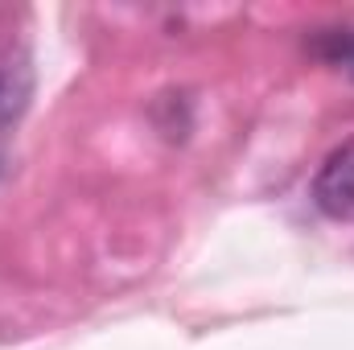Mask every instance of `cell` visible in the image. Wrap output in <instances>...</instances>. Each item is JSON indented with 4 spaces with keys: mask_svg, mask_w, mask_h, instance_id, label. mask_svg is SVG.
<instances>
[{
    "mask_svg": "<svg viewBox=\"0 0 354 350\" xmlns=\"http://www.w3.org/2000/svg\"><path fill=\"white\" fill-rule=\"evenodd\" d=\"M33 95V66H29V50L21 37H12L8 29H0V132H8Z\"/></svg>",
    "mask_w": 354,
    "mask_h": 350,
    "instance_id": "obj_1",
    "label": "cell"
},
{
    "mask_svg": "<svg viewBox=\"0 0 354 350\" xmlns=\"http://www.w3.org/2000/svg\"><path fill=\"white\" fill-rule=\"evenodd\" d=\"M309 50L317 62H326L330 71L346 75L354 83V25H334V29H317L309 37Z\"/></svg>",
    "mask_w": 354,
    "mask_h": 350,
    "instance_id": "obj_3",
    "label": "cell"
},
{
    "mask_svg": "<svg viewBox=\"0 0 354 350\" xmlns=\"http://www.w3.org/2000/svg\"><path fill=\"white\" fill-rule=\"evenodd\" d=\"M313 206L338 223H354V140H342L313 177Z\"/></svg>",
    "mask_w": 354,
    "mask_h": 350,
    "instance_id": "obj_2",
    "label": "cell"
}]
</instances>
